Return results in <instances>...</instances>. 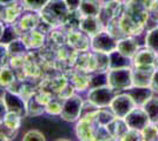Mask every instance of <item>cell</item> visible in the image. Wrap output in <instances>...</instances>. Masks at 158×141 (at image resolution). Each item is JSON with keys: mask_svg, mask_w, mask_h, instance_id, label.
<instances>
[{"mask_svg": "<svg viewBox=\"0 0 158 141\" xmlns=\"http://www.w3.org/2000/svg\"><path fill=\"white\" fill-rule=\"evenodd\" d=\"M102 8V4L99 0H81L78 11L81 15H98Z\"/></svg>", "mask_w": 158, "mask_h": 141, "instance_id": "23", "label": "cell"}, {"mask_svg": "<svg viewBox=\"0 0 158 141\" xmlns=\"http://www.w3.org/2000/svg\"><path fill=\"white\" fill-rule=\"evenodd\" d=\"M69 13L70 10L65 0H48V2L40 11L43 21H45L52 28L61 27Z\"/></svg>", "mask_w": 158, "mask_h": 141, "instance_id": "1", "label": "cell"}, {"mask_svg": "<svg viewBox=\"0 0 158 141\" xmlns=\"http://www.w3.org/2000/svg\"><path fill=\"white\" fill-rule=\"evenodd\" d=\"M20 32L18 28L15 27L14 24H4L2 31H1V35H0V42L1 44H8L11 41H13L17 38H20Z\"/></svg>", "mask_w": 158, "mask_h": 141, "instance_id": "27", "label": "cell"}, {"mask_svg": "<svg viewBox=\"0 0 158 141\" xmlns=\"http://www.w3.org/2000/svg\"><path fill=\"white\" fill-rule=\"evenodd\" d=\"M143 108L149 116L150 122H158V96L153 95L143 106Z\"/></svg>", "mask_w": 158, "mask_h": 141, "instance_id": "31", "label": "cell"}, {"mask_svg": "<svg viewBox=\"0 0 158 141\" xmlns=\"http://www.w3.org/2000/svg\"><path fill=\"white\" fill-rule=\"evenodd\" d=\"M157 66H132V82L133 86L150 87L153 73Z\"/></svg>", "mask_w": 158, "mask_h": 141, "instance_id": "11", "label": "cell"}, {"mask_svg": "<svg viewBox=\"0 0 158 141\" xmlns=\"http://www.w3.org/2000/svg\"><path fill=\"white\" fill-rule=\"evenodd\" d=\"M158 54L148 47H140L132 58V66H157Z\"/></svg>", "mask_w": 158, "mask_h": 141, "instance_id": "16", "label": "cell"}, {"mask_svg": "<svg viewBox=\"0 0 158 141\" xmlns=\"http://www.w3.org/2000/svg\"><path fill=\"white\" fill-rule=\"evenodd\" d=\"M119 24H120V27H122L125 35L136 37V38L144 33V29L146 28L143 24H140L138 20H136L133 17L126 13L125 11L122 14V17L119 18Z\"/></svg>", "mask_w": 158, "mask_h": 141, "instance_id": "15", "label": "cell"}, {"mask_svg": "<svg viewBox=\"0 0 158 141\" xmlns=\"http://www.w3.org/2000/svg\"><path fill=\"white\" fill-rule=\"evenodd\" d=\"M106 129H107L109 134L111 135L112 140L113 139L114 140H120L124 136V134L127 132L129 127H127V125H126L124 119H122V118H114L106 126Z\"/></svg>", "mask_w": 158, "mask_h": 141, "instance_id": "21", "label": "cell"}, {"mask_svg": "<svg viewBox=\"0 0 158 141\" xmlns=\"http://www.w3.org/2000/svg\"><path fill=\"white\" fill-rule=\"evenodd\" d=\"M66 45L73 51H90L91 49V37L81 29L76 28L67 32Z\"/></svg>", "mask_w": 158, "mask_h": 141, "instance_id": "9", "label": "cell"}, {"mask_svg": "<svg viewBox=\"0 0 158 141\" xmlns=\"http://www.w3.org/2000/svg\"><path fill=\"white\" fill-rule=\"evenodd\" d=\"M126 125L129 128L142 131L143 128L150 122V119L146 114L145 109L140 106H136L129 114L124 118Z\"/></svg>", "mask_w": 158, "mask_h": 141, "instance_id": "14", "label": "cell"}, {"mask_svg": "<svg viewBox=\"0 0 158 141\" xmlns=\"http://www.w3.org/2000/svg\"><path fill=\"white\" fill-rule=\"evenodd\" d=\"M71 69L72 71L70 73H67V72H64V73L67 75L69 80L72 84L76 92L77 93H86L87 89L90 88L91 73H87V72H84V71H79V69H76L73 67H71Z\"/></svg>", "mask_w": 158, "mask_h": 141, "instance_id": "13", "label": "cell"}, {"mask_svg": "<svg viewBox=\"0 0 158 141\" xmlns=\"http://www.w3.org/2000/svg\"><path fill=\"white\" fill-rule=\"evenodd\" d=\"M23 120H24V118L21 115L13 113V112H7L5 118H4V121H2V125L13 129V131L19 132L21 125H23Z\"/></svg>", "mask_w": 158, "mask_h": 141, "instance_id": "29", "label": "cell"}, {"mask_svg": "<svg viewBox=\"0 0 158 141\" xmlns=\"http://www.w3.org/2000/svg\"><path fill=\"white\" fill-rule=\"evenodd\" d=\"M93 64H94V72H107L110 69V54L103 52H93Z\"/></svg>", "mask_w": 158, "mask_h": 141, "instance_id": "25", "label": "cell"}, {"mask_svg": "<svg viewBox=\"0 0 158 141\" xmlns=\"http://www.w3.org/2000/svg\"><path fill=\"white\" fill-rule=\"evenodd\" d=\"M139 48H140V45L138 44V40L136 37L126 35L124 38L119 39L117 42V51L131 60L135 57V54L138 52Z\"/></svg>", "mask_w": 158, "mask_h": 141, "instance_id": "18", "label": "cell"}, {"mask_svg": "<svg viewBox=\"0 0 158 141\" xmlns=\"http://www.w3.org/2000/svg\"><path fill=\"white\" fill-rule=\"evenodd\" d=\"M0 141H7V139L4 136V135L1 134V133H0Z\"/></svg>", "mask_w": 158, "mask_h": 141, "instance_id": "43", "label": "cell"}, {"mask_svg": "<svg viewBox=\"0 0 158 141\" xmlns=\"http://www.w3.org/2000/svg\"><path fill=\"white\" fill-rule=\"evenodd\" d=\"M114 118H117V116L113 114V112L110 109V107L99 108L98 112H97V115H96V125L106 127Z\"/></svg>", "mask_w": 158, "mask_h": 141, "instance_id": "30", "label": "cell"}, {"mask_svg": "<svg viewBox=\"0 0 158 141\" xmlns=\"http://www.w3.org/2000/svg\"><path fill=\"white\" fill-rule=\"evenodd\" d=\"M25 10H31V11H37L40 12L43 7L48 2V0H20Z\"/></svg>", "mask_w": 158, "mask_h": 141, "instance_id": "34", "label": "cell"}, {"mask_svg": "<svg viewBox=\"0 0 158 141\" xmlns=\"http://www.w3.org/2000/svg\"><path fill=\"white\" fill-rule=\"evenodd\" d=\"M84 101L85 99L81 96V93H77V92L65 99L63 101V108L59 115L60 120L69 123H74L81 115Z\"/></svg>", "mask_w": 158, "mask_h": 141, "instance_id": "3", "label": "cell"}, {"mask_svg": "<svg viewBox=\"0 0 158 141\" xmlns=\"http://www.w3.org/2000/svg\"><path fill=\"white\" fill-rule=\"evenodd\" d=\"M65 2L70 11H78L81 0H65Z\"/></svg>", "mask_w": 158, "mask_h": 141, "instance_id": "39", "label": "cell"}, {"mask_svg": "<svg viewBox=\"0 0 158 141\" xmlns=\"http://www.w3.org/2000/svg\"><path fill=\"white\" fill-rule=\"evenodd\" d=\"M107 85L117 93L125 92L133 86L132 82V67L110 68L107 71Z\"/></svg>", "mask_w": 158, "mask_h": 141, "instance_id": "2", "label": "cell"}, {"mask_svg": "<svg viewBox=\"0 0 158 141\" xmlns=\"http://www.w3.org/2000/svg\"><path fill=\"white\" fill-rule=\"evenodd\" d=\"M137 105L127 92H118L110 104V109L117 118L124 119Z\"/></svg>", "mask_w": 158, "mask_h": 141, "instance_id": "8", "label": "cell"}, {"mask_svg": "<svg viewBox=\"0 0 158 141\" xmlns=\"http://www.w3.org/2000/svg\"><path fill=\"white\" fill-rule=\"evenodd\" d=\"M21 140L23 141H45L46 140V136H45V134H44L41 131L37 129V128H33V129L27 131L26 133L24 134Z\"/></svg>", "mask_w": 158, "mask_h": 141, "instance_id": "35", "label": "cell"}, {"mask_svg": "<svg viewBox=\"0 0 158 141\" xmlns=\"http://www.w3.org/2000/svg\"><path fill=\"white\" fill-rule=\"evenodd\" d=\"M130 94L135 104L137 106L143 107L148 101L151 99L152 96L155 95V92L152 91L151 87H139V86H132L127 91H125Z\"/></svg>", "mask_w": 158, "mask_h": 141, "instance_id": "19", "label": "cell"}, {"mask_svg": "<svg viewBox=\"0 0 158 141\" xmlns=\"http://www.w3.org/2000/svg\"><path fill=\"white\" fill-rule=\"evenodd\" d=\"M40 22H41L40 12L31 11V10H25L14 25L18 28L20 34H23L24 32L31 31V29H34V28H38Z\"/></svg>", "mask_w": 158, "mask_h": 141, "instance_id": "10", "label": "cell"}, {"mask_svg": "<svg viewBox=\"0 0 158 141\" xmlns=\"http://www.w3.org/2000/svg\"><path fill=\"white\" fill-rule=\"evenodd\" d=\"M1 96H2L4 102L6 105L7 112H13V113L21 115L23 118H26L27 101L18 92L6 88V89H2Z\"/></svg>", "mask_w": 158, "mask_h": 141, "instance_id": "6", "label": "cell"}, {"mask_svg": "<svg viewBox=\"0 0 158 141\" xmlns=\"http://www.w3.org/2000/svg\"><path fill=\"white\" fill-rule=\"evenodd\" d=\"M116 94H117V92L113 88L110 87L109 85L91 87L86 92V100H89L98 108L109 107Z\"/></svg>", "mask_w": 158, "mask_h": 141, "instance_id": "5", "label": "cell"}, {"mask_svg": "<svg viewBox=\"0 0 158 141\" xmlns=\"http://www.w3.org/2000/svg\"><path fill=\"white\" fill-rule=\"evenodd\" d=\"M99 109V108H98ZM98 109L94 112H91L89 114L79 118L76 121L74 126V134L78 140L81 141H90L94 140V131H96V115Z\"/></svg>", "mask_w": 158, "mask_h": 141, "instance_id": "4", "label": "cell"}, {"mask_svg": "<svg viewBox=\"0 0 158 141\" xmlns=\"http://www.w3.org/2000/svg\"><path fill=\"white\" fill-rule=\"evenodd\" d=\"M6 113H7L6 105H5L4 99H2V96H1V94H0V125L2 123V121H4V118H5Z\"/></svg>", "mask_w": 158, "mask_h": 141, "instance_id": "41", "label": "cell"}, {"mask_svg": "<svg viewBox=\"0 0 158 141\" xmlns=\"http://www.w3.org/2000/svg\"><path fill=\"white\" fill-rule=\"evenodd\" d=\"M105 26L100 21L98 15H87V17H81L80 22H79V29L85 32L87 35L93 37L100 31H103Z\"/></svg>", "mask_w": 158, "mask_h": 141, "instance_id": "17", "label": "cell"}, {"mask_svg": "<svg viewBox=\"0 0 158 141\" xmlns=\"http://www.w3.org/2000/svg\"><path fill=\"white\" fill-rule=\"evenodd\" d=\"M140 132L144 141H158V122H149Z\"/></svg>", "mask_w": 158, "mask_h": 141, "instance_id": "32", "label": "cell"}, {"mask_svg": "<svg viewBox=\"0 0 158 141\" xmlns=\"http://www.w3.org/2000/svg\"><path fill=\"white\" fill-rule=\"evenodd\" d=\"M132 67V60L124 57L116 49L110 53V68Z\"/></svg>", "mask_w": 158, "mask_h": 141, "instance_id": "28", "label": "cell"}, {"mask_svg": "<svg viewBox=\"0 0 158 141\" xmlns=\"http://www.w3.org/2000/svg\"><path fill=\"white\" fill-rule=\"evenodd\" d=\"M63 108V100L58 99L57 96H53L45 106V113L52 116H59Z\"/></svg>", "mask_w": 158, "mask_h": 141, "instance_id": "33", "label": "cell"}, {"mask_svg": "<svg viewBox=\"0 0 158 141\" xmlns=\"http://www.w3.org/2000/svg\"><path fill=\"white\" fill-rule=\"evenodd\" d=\"M150 14V20L158 25V0H144Z\"/></svg>", "mask_w": 158, "mask_h": 141, "instance_id": "36", "label": "cell"}, {"mask_svg": "<svg viewBox=\"0 0 158 141\" xmlns=\"http://www.w3.org/2000/svg\"><path fill=\"white\" fill-rule=\"evenodd\" d=\"M0 21H1V19H0Z\"/></svg>", "mask_w": 158, "mask_h": 141, "instance_id": "45", "label": "cell"}, {"mask_svg": "<svg viewBox=\"0 0 158 141\" xmlns=\"http://www.w3.org/2000/svg\"><path fill=\"white\" fill-rule=\"evenodd\" d=\"M10 60H11V57L7 49V45L0 42V69L10 65Z\"/></svg>", "mask_w": 158, "mask_h": 141, "instance_id": "37", "label": "cell"}, {"mask_svg": "<svg viewBox=\"0 0 158 141\" xmlns=\"http://www.w3.org/2000/svg\"><path fill=\"white\" fill-rule=\"evenodd\" d=\"M20 38L30 51L31 49H40L47 45V34L41 32L38 28L24 32L20 35Z\"/></svg>", "mask_w": 158, "mask_h": 141, "instance_id": "12", "label": "cell"}, {"mask_svg": "<svg viewBox=\"0 0 158 141\" xmlns=\"http://www.w3.org/2000/svg\"><path fill=\"white\" fill-rule=\"evenodd\" d=\"M2 27H4V22L0 21V35H1V31H2Z\"/></svg>", "mask_w": 158, "mask_h": 141, "instance_id": "44", "label": "cell"}, {"mask_svg": "<svg viewBox=\"0 0 158 141\" xmlns=\"http://www.w3.org/2000/svg\"><path fill=\"white\" fill-rule=\"evenodd\" d=\"M7 49L11 58H17V57H25L30 52V49L21 40V38H17L13 41L7 44Z\"/></svg>", "mask_w": 158, "mask_h": 141, "instance_id": "24", "label": "cell"}, {"mask_svg": "<svg viewBox=\"0 0 158 141\" xmlns=\"http://www.w3.org/2000/svg\"><path fill=\"white\" fill-rule=\"evenodd\" d=\"M120 140H132V141H140L143 140V136H142V132L140 131H137V129H132V128H129L127 132H126L124 136L120 139Z\"/></svg>", "mask_w": 158, "mask_h": 141, "instance_id": "38", "label": "cell"}, {"mask_svg": "<svg viewBox=\"0 0 158 141\" xmlns=\"http://www.w3.org/2000/svg\"><path fill=\"white\" fill-rule=\"evenodd\" d=\"M14 1H17V0H0V4H2V5H10V4H12Z\"/></svg>", "mask_w": 158, "mask_h": 141, "instance_id": "42", "label": "cell"}, {"mask_svg": "<svg viewBox=\"0 0 158 141\" xmlns=\"http://www.w3.org/2000/svg\"><path fill=\"white\" fill-rule=\"evenodd\" d=\"M117 42L118 39H116L110 32H107L104 28L99 33L91 37V51L110 54L117 49Z\"/></svg>", "mask_w": 158, "mask_h": 141, "instance_id": "7", "label": "cell"}, {"mask_svg": "<svg viewBox=\"0 0 158 141\" xmlns=\"http://www.w3.org/2000/svg\"><path fill=\"white\" fill-rule=\"evenodd\" d=\"M24 11H25V7L20 0H17L10 5H6L4 17H2V22L4 24H15Z\"/></svg>", "mask_w": 158, "mask_h": 141, "instance_id": "20", "label": "cell"}, {"mask_svg": "<svg viewBox=\"0 0 158 141\" xmlns=\"http://www.w3.org/2000/svg\"><path fill=\"white\" fill-rule=\"evenodd\" d=\"M150 87L152 88V91L155 92V94H158V67L156 68V71H155V73H153Z\"/></svg>", "mask_w": 158, "mask_h": 141, "instance_id": "40", "label": "cell"}, {"mask_svg": "<svg viewBox=\"0 0 158 141\" xmlns=\"http://www.w3.org/2000/svg\"><path fill=\"white\" fill-rule=\"evenodd\" d=\"M17 80L18 78H17L15 71L10 65L0 69V89L10 88Z\"/></svg>", "mask_w": 158, "mask_h": 141, "instance_id": "22", "label": "cell"}, {"mask_svg": "<svg viewBox=\"0 0 158 141\" xmlns=\"http://www.w3.org/2000/svg\"><path fill=\"white\" fill-rule=\"evenodd\" d=\"M144 46L158 54V25L148 28L144 37Z\"/></svg>", "mask_w": 158, "mask_h": 141, "instance_id": "26", "label": "cell"}]
</instances>
